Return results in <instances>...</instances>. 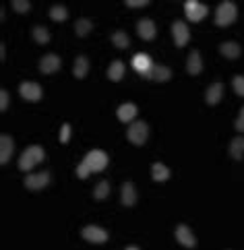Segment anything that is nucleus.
<instances>
[{
	"label": "nucleus",
	"mask_w": 244,
	"mask_h": 250,
	"mask_svg": "<svg viewBox=\"0 0 244 250\" xmlns=\"http://www.w3.org/2000/svg\"><path fill=\"white\" fill-rule=\"evenodd\" d=\"M44 157H46L44 149L38 147V145H31V147H27L23 153H21V157H19V167L23 169V172H29L33 166H38L40 162H44Z\"/></svg>",
	"instance_id": "obj_1"
},
{
	"label": "nucleus",
	"mask_w": 244,
	"mask_h": 250,
	"mask_svg": "<svg viewBox=\"0 0 244 250\" xmlns=\"http://www.w3.org/2000/svg\"><path fill=\"white\" fill-rule=\"evenodd\" d=\"M236 4L230 2V0H225L218 6V11H215V25H220V27H228L230 23L236 21Z\"/></svg>",
	"instance_id": "obj_2"
},
{
	"label": "nucleus",
	"mask_w": 244,
	"mask_h": 250,
	"mask_svg": "<svg viewBox=\"0 0 244 250\" xmlns=\"http://www.w3.org/2000/svg\"><path fill=\"white\" fill-rule=\"evenodd\" d=\"M147 135H149V126L145 122H134L129 126V132H126V137H129V141L133 143V145L141 147L143 143L147 141Z\"/></svg>",
	"instance_id": "obj_3"
},
{
	"label": "nucleus",
	"mask_w": 244,
	"mask_h": 250,
	"mask_svg": "<svg viewBox=\"0 0 244 250\" xmlns=\"http://www.w3.org/2000/svg\"><path fill=\"white\" fill-rule=\"evenodd\" d=\"M83 162L89 166L91 172H102V169H106V166H108V155L104 153V151L93 149V151H89V153L85 155Z\"/></svg>",
	"instance_id": "obj_4"
},
{
	"label": "nucleus",
	"mask_w": 244,
	"mask_h": 250,
	"mask_svg": "<svg viewBox=\"0 0 244 250\" xmlns=\"http://www.w3.org/2000/svg\"><path fill=\"white\" fill-rule=\"evenodd\" d=\"M184 11H186L188 19H191L193 23H197V21L205 19V15H207V11H209V8H207L205 4H201V2H197V0H186Z\"/></svg>",
	"instance_id": "obj_5"
},
{
	"label": "nucleus",
	"mask_w": 244,
	"mask_h": 250,
	"mask_svg": "<svg viewBox=\"0 0 244 250\" xmlns=\"http://www.w3.org/2000/svg\"><path fill=\"white\" fill-rule=\"evenodd\" d=\"M83 238L87 240V242H93V244H104L108 240V231L104 228H97V226H87L83 228Z\"/></svg>",
	"instance_id": "obj_6"
},
{
	"label": "nucleus",
	"mask_w": 244,
	"mask_h": 250,
	"mask_svg": "<svg viewBox=\"0 0 244 250\" xmlns=\"http://www.w3.org/2000/svg\"><path fill=\"white\" fill-rule=\"evenodd\" d=\"M19 93H21L23 100H27V102H40L42 100V87L38 83H31V81L21 83Z\"/></svg>",
	"instance_id": "obj_7"
},
{
	"label": "nucleus",
	"mask_w": 244,
	"mask_h": 250,
	"mask_svg": "<svg viewBox=\"0 0 244 250\" xmlns=\"http://www.w3.org/2000/svg\"><path fill=\"white\" fill-rule=\"evenodd\" d=\"M176 240H178V242L182 244L184 248H195V246H197L195 234L191 231V228L184 226V223H180V226L176 228Z\"/></svg>",
	"instance_id": "obj_8"
},
{
	"label": "nucleus",
	"mask_w": 244,
	"mask_h": 250,
	"mask_svg": "<svg viewBox=\"0 0 244 250\" xmlns=\"http://www.w3.org/2000/svg\"><path fill=\"white\" fill-rule=\"evenodd\" d=\"M48 182H50V172H40V174H31L25 178V186L29 190H42Z\"/></svg>",
	"instance_id": "obj_9"
},
{
	"label": "nucleus",
	"mask_w": 244,
	"mask_h": 250,
	"mask_svg": "<svg viewBox=\"0 0 244 250\" xmlns=\"http://www.w3.org/2000/svg\"><path fill=\"white\" fill-rule=\"evenodd\" d=\"M172 35H174V42H176V46L178 48H184L186 46V42H188V27L182 23V21H176L174 25H172Z\"/></svg>",
	"instance_id": "obj_10"
},
{
	"label": "nucleus",
	"mask_w": 244,
	"mask_h": 250,
	"mask_svg": "<svg viewBox=\"0 0 244 250\" xmlns=\"http://www.w3.org/2000/svg\"><path fill=\"white\" fill-rule=\"evenodd\" d=\"M60 58L56 54H48V56H44L42 62H40V70L44 75H52V73H56V70H60Z\"/></svg>",
	"instance_id": "obj_11"
},
{
	"label": "nucleus",
	"mask_w": 244,
	"mask_h": 250,
	"mask_svg": "<svg viewBox=\"0 0 244 250\" xmlns=\"http://www.w3.org/2000/svg\"><path fill=\"white\" fill-rule=\"evenodd\" d=\"M13 149H15V145H13V139L11 137H8V135L0 137V164H6L8 159H11Z\"/></svg>",
	"instance_id": "obj_12"
},
{
	"label": "nucleus",
	"mask_w": 244,
	"mask_h": 250,
	"mask_svg": "<svg viewBox=\"0 0 244 250\" xmlns=\"http://www.w3.org/2000/svg\"><path fill=\"white\" fill-rule=\"evenodd\" d=\"M137 33L143 40H153L155 38V25H153L151 19H141L137 23Z\"/></svg>",
	"instance_id": "obj_13"
},
{
	"label": "nucleus",
	"mask_w": 244,
	"mask_h": 250,
	"mask_svg": "<svg viewBox=\"0 0 244 250\" xmlns=\"http://www.w3.org/2000/svg\"><path fill=\"white\" fill-rule=\"evenodd\" d=\"M186 70L188 75H199L203 70V62H201V54H199L197 50H193L191 54H188V62H186Z\"/></svg>",
	"instance_id": "obj_14"
},
{
	"label": "nucleus",
	"mask_w": 244,
	"mask_h": 250,
	"mask_svg": "<svg viewBox=\"0 0 244 250\" xmlns=\"http://www.w3.org/2000/svg\"><path fill=\"white\" fill-rule=\"evenodd\" d=\"M222 93H223V85L222 83H213L209 85V89H207V93H205V100L209 105H215L220 100H222Z\"/></svg>",
	"instance_id": "obj_15"
},
{
	"label": "nucleus",
	"mask_w": 244,
	"mask_h": 250,
	"mask_svg": "<svg viewBox=\"0 0 244 250\" xmlns=\"http://www.w3.org/2000/svg\"><path fill=\"white\" fill-rule=\"evenodd\" d=\"M137 203V192H134V184L133 182H124L122 184V205L133 207Z\"/></svg>",
	"instance_id": "obj_16"
},
{
	"label": "nucleus",
	"mask_w": 244,
	"mask_h": 250,
	"mask_svg": "<svg viewBox=\"0 0 244 250\" xmlns=\"http://www.w3.org/2000/svg\"><path fill=\"white\" fill-rule=\"evenodd\" d=\"M137 105L134 104H122L120 108H118V118L122 120V122H131V120H134V116H137Z\"/></svg>",
	"instance_id": "obj_17"
},
{
	"label": "nucleus",
	"mask_w": 244,
	"mask_h": 250,
	"mask_svg": "<svg viewBox=\"0 0 244 250\" xmlns=\"http://www.w3.org/2000/svg\"><path fill=\"white\" fill-rule=\"evenodd\" d=\"M151 64H153V62H151V58L147 54H134L133 56V66H134V70H139L141 75L145 73Z\"/></svg>",
	"instance_id": "obj_18"
},
{
	"label": "nucleus",
	"mask_w": 244,
	"mask_h": 250,
	"mask_svg": "<svg viewBox=\"0 0 244 250\" xmlns=\"http://www.w3.org/2000/svg\"><path fill=\"white\" fill-rule=\"evenodd\" d=\"M220 52H222L225 58H232L234 60V58L240 56V46H238L236 42H225V43H222V46H220Z\"/></svg>",
	"instance_id": "obj_19"
},
{
	"label": "nucleus",
	"mask_w": 244,
	"mask_h": 250,
	"mask_svg": "<svg viewBox=\"0 0 244 250\" xmlns=\"http://www.w3.org/2000/svg\"><path fill=\"white\" fill-rule=\"evenodd\" d=\"M108 77H110V81H114V83H118L124 77V64L120 60H116L110 64V68H108Z\"/></svg>",
	"instance_id": "obj_20"
},
{
	"label": "nucleus",
	"mask_w": 244,
	"mask_h": 250,
	"mask_svg": "<svg viewBox=\"0 0 244 250\" xmlns=\"http://www.w3.org/2000/svg\"><path fill=\"white\" fill-rule=\"evenodd\" d=\"M230 155L234 159H242L244 155V137H236L230 141Z\"/></svg>",
	"instance_id": "obj_21"
},
{
	"label": "nucleus",
	"mask_w": 244,
	"mask_h": 250,
	"mask_svg": "<svg viewBox=\"0 0 244 250\" xmlns=\"http://www.w3.org/2000/svg\"><path fill=\"white\" fill-rule=\"evenodd\" d=\"M151 172H153V180H155V182H166L168 178H170V169L164 164H159V162L153 164Z\"/></svg>",
	"instance_id": "obj_22"
},
{
	"label": "nucleus",
	"mask_w": 244,
	"mask_h": 250,
	"mask_svg": "<svg viewBox=\"0 0 244 250\" xmlns=\"http://www.w3.org/2000/svg\"><path fill=\"white\" fill-rule=\"evenodd\" d=\"M87 70H89V60H87L85 56H77V60H75V68H73L75 77H77V79H85Z\"/></svg>",
	"instance_id": "obj_23"
},
{
	"label": "nucleus",
	"mask_w": 244,
	"mask_h": 250,
	"mask_svg": "<svg viewBox=\"0 0 244 250\" xmlns=\"http://www.w3.org/2000/svg\"><path fill=\"white\" fill-rule=\"evenodd\" d=\"M172 77V70L164 64H155V70H153V81H159V83H166L170 81Z\"/></svg>",
	"instance_id": "obj_24"
},
{
	"label": "nucleus",
	"mask_w": 244,
	"mask_h": 250,
	"mask_svg": "<svg viewBox=\"0 0 244 250\" xmlns=\"http://www.w3.org/2000/svg\"><path fill=\"white\" fill-rule=\"evenodd\" d=\"M112 43L116 48H120V50H126L131 46V40H129V35H126L124 31H114L112 33Z\"/></svg>",
	"instance_id": "obj_25"
},
{
	"label": "nucleus",
	"mask_w": 244,
	"mask_h": 250,
	"mask_svg": "<svg viewBox=\"0 0 244 250\" xmlns=\"http://www.w3.org/2000/svg\"><path fill=\"white\" fill-rule=\"evenodd\" d=\"M31 35H33V40H35V42H38V43H44V46H46V43L50 42V31H48L46 27H42V25H35L33 31H31Z\"/></svg>",
	"instance_id": "obj_26"
},
{
	"label": "nucleus",
	"mask_w": 244,
	"mask_h": 250,
	"mask_svg": "<svg viewBox=\"0 0 244 250\" xmlns=\"http://www.w3.org/2000/svg\"><path fill=\"white\" fill-rule=\"evenodd\" d=\"M108 194H110V182H108V180H102V182H99V184L95 186V190H93V199L104 201Z\"/></svg>",
	"instance_id": "obj_27"
},
{
	"label": "nucleus",
	"mask_w": 244,
	"mask_h": 250,
	"mask_svg": "<svg viewBox=\"0 0 244 250\" xmlns=\"http://www.w3.org/2000/svg\"><path fill=\"white\" fill-rule=\"evenodd\" d=\"M93 29V23L89 21V19H79L77 21V25H75V31H77V35L79 38H85V35Z\"/></svg>",
	"instance_id": "obj_28"
},
{
	"label": "nucleus",
	"mask_w": 244,
	"mask_h": 250,
	"mask_svg": "<svg viewBox=\"0 0 244 250\" xmlns=\"http://www.w3.org/2000/svg\"><path fill=\"white\" fill-rule=\"evenodd\" d=\"M50 17L54 21H65L67 17H68V11L65 6H60V4H56V6H52L50 8Z\"/></svg>",
	"instance_id": "obj_29"
},
{
	"label": "nucleus",
	"mask_w": 244,
	"mask_h": 250,
	"mask_svg": "<svg viewBox=\"0 0 244 250\" xmlns=\"http://www.w3.org/2000/svg\"><path fill=\"white\" fill-rule=\"evenodd\" d=\"M13 8L19 15H25L31 8V4H29V0H13Z\"/></svg>",
	"instance_id": "obj_30"
},
{
	"label": "nucleus",
	"mask_w": 244,
	"mask_h": 250,
	"mask_svg": "<svg viewBox=\"0 0 244 250\" xmlns=\"http://www.w3.org/2000/svg\"><path fill=\"white\" fill-rule=\"evenodd\" d=\"M232 85H234V91H236L240 97H244V77H234Z\"/></svg>",
	"instance_id": "obj_31"
},
{
	"label": "nucleus",
	"mask_w": 244,
	"mask_h": 250,
	"mask_svg": "<svg viewBox=\"0 0 244 250\" xmlns=\"http://www.w3.org/2000/svg\"><path fill=\"white\" fill-rule=\"evenodd\" d=\"M89 174H91V169H89V166H87L85 162H81V164H79V167H77V176L81 178V180H85V178H87Z\"/></svg>",
	"instance_id": "obj_32"
},
{
	"label": "nucleus",
	"mask_w": 244,
	"mask_h": 250,
	"mask_svg": "<svg viewBox=\"0 0 244 250\" xmlns=\"http://www.w3.org/2000/svg\"><path fill=\"white\" fill-rule=\"evenodd\" d=\"M0 110H8V91L6 89H0Z\"/></svg>",
	"instance_id": "obj_33"
},
{
	"label": "nucleus",
	"mask_w": 244,
	"mask_h": 250,
	"mask_svg": "<svg viewBox=\"0 0 244 250\" xmlns=\"http://www.w3.org/2000/svg\"><path fill=\"white\" fill-rule=\"evenodd\" d=\"M68 137H70V124H62V128H60V143H68Z\"/></svg>",
	"instance_id": "obj_34"
},
{
	"label": "nucleus",
	"mask_w": 244,
	"mask_h": 250,
	"mask_svg": "<svg viewBox=\"0 0 244 250\" xmlns=\"http://www.w3.org/2000/svg\"><path fill=\"white\" fill-rule=\"evenodd\" d=\"M234 128H236L238 132H244V108L240 110V116H238V120H236V124H234Z\"/></svg>",
	"instance_id": "obj_35"
},
{
	"label": "nucleus",
	"mask_w": 244,
	"mask_h": 250,
	"mask_svg": "<svg viewBox=\"0 0 244 250\" xmlns=\"http://www.w3.org/2000/svg\"><path fill=\"white\" fill-rule=\"evenodd\" d=\"M145 4H149V0H126V6H131V8L145 6Z\"/></svg>",
	"instance_id": "obj_36"
},
{
	"label": "nucleus",
	"mask_w": 244,
	"mask_h": 250,
	"mask_svg": "<svg viewBox=\"0 0 244 250\" xmlns=\"http://www.w3.org/2000/svg\"><path fill=\"white\" fill-rule=\"evenodd\" d=\"M153 70H155V64H151V66L145 70V73H143V77H145V79H153Z\"/></svg>",
	"instance_id": "obj_37"
},
{
	"label": "nucleus",
	"mask_w": 244,
	"mask_h": 250,
	"mask_svg": "<svg viewBox=\"0 0 244 250\" xmlns=\"http://www.w3.org/2000/svg\"><path fill=\"white\" fill-rule=\"evenodd\" d=\"M4 54H6V52H4V43H2V46H0V58H2V60H4Z\"/></svg>",
	"instance_id": "obj_38"
},
{
	"label": "nucleus",
	"mask_w": 244,
	"mask_h": 250,
	"mask_svg": "<svg viewBox=\"0 0 244 250\" xmlns=\"http://www.w3.org/2000/svg\"><path fill=\"white\" fill-rule=\"evenodd\" d=\"M126 250H139L137 246H129V248H126Z\"/></svg>",
	"instance_id": "obj_39"
}]
</instances>
